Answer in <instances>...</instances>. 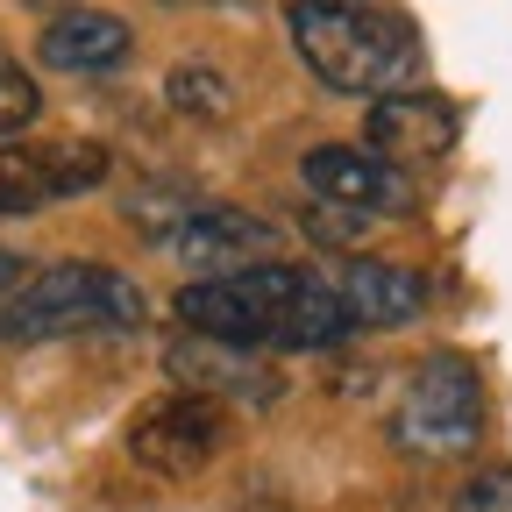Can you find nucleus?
Here are the masks:
<instances>
[{
    "label": "nucleus",
    "instance_id": "9b49d317",
    "mask_svg": "<svg viewBox=\"0 0 512 512\" xmlns=\"http://www.w3.org/2000/svg\"><path fill=\"white\" fill-rule=\"evenodd\" d=\"M171 370H178L185 392H200V399H214V392H228V399H271V377H249L221 342H178Z\"/></svg>",
    "mask_w": 512,
    "mask_h": 512
},
{
    "label": "nucleus",
    "instance_id": "423d86ee",
    "mask_svg": "<svg viewBox=\"0 0 512 512\" xmlns=\"http://www.w3.org/2000/svg\"><path fill=\"white\" fill-rule=\"evenodd\" d=\"M306 192L320 207H342V214H406L413 207V171L370 157L363 143H328V150H306L299 164Z\"/></svg>",
    "mask_w": 512,
    "mask_h": 512
},
{
    "label": "nucleus",
    "instance_id": "6e6552de",
    "mask_svg": "<svg viewBox=\"0 0 512 512\" xmlns=\"http://www.w3.org/2000/svg\"><path fill=\"white\" fill-rule=\"evenodd\" d=\"M370 157H384V164H434V157H448L456 150V107H448L441 93H427V86H406V93H384V100H370V143H363Z\"/></svg>",
    "mask_w": 512,
    "mask_h": 512
},
{
    "label": "nucleus",
    "instance_id": "f257e3e1",
    "mask_svg": "<svg viewBox=\"0 0 512 512\" xmlns=\"http://www.w3.org/2000/svg\"><path fill=\"white\" fill-rule=\"evenodd\" d=\"M178 320L200 342L221 349H320L335 342L349 320L335 306V292L299 264H249V271H221L178 292Z\"/></svg>",
    "mask_w": 512,
    "mask_h": 512
},
{
    "label": "nucleus",
    "instance_id": "20e7f679",
    "mask_svg": "<svg viewBox=\"0 0 512 512\" xmlns=\"http://www.w3.org/2000/svg\"><path fill=\"white\" fill-rule=\"evenodd\" d=\"M484 434V384L463 356H434L406 377L399 413H392V441L406 456H463Z\"/></svg>",
    "mask_w": 512,
    "mask_h": 512
},
{
    "label": "nucleus",
    "instance_id": "0eeeda50",
    "mask_svg": "<svg viewBox=\"0 0 512 512\" xmlns=\"http://www.w3.org/2000/svg\"><path fill=\"white\" fill-rule=\"evenodd\" d=\"M171 249L185 256V264H200L207 278H221V271H249V264H278V256H285V235H278V221H264V214L200 207V214H185V221L171 228Z\"/></svg>",
    "mask_w": 512,
    "mask_h": 512
},
{
    "label": "nucleus",
    "instance_id": "a211bd4d",
    "mask_svg": "<svg viewBox=\"0 0 512 512\" xmlns=\"http://www.w3.org/2000/svg\"><path fill=\"white\" fill-rule=\"evenodd\" d=\"M342 8H356V0H342Z\"/></svg>",
    "mask_w": 512,
    "mask_h": 512
},
{
    "label": "nucleus",
    "instance_id": "dca6fc26",
    "mask_svg": "<svg viewBox=\"0 0 512 512\" xmlns=\"http://www.w3.org/2000/svg\"><path fill=\"white\" fill-rule=\"evenodd\" d=\"M456 512H512V463L470 470V477L456 484Z\"/></svg>",
    "mask_w": 512,
    "mask_h": 512
},
{
    "label": "nucleus",
    "instance_id": "f8f14e48",
    "mask_svg": "<svg viewBox=\"0 0 512 512\" xmlns=\"http://www.w3.org/2000/svg\"><path fill=\"white\" fill-rule=\"evenodd\" d=\"M57 200V185L36 150H0V214H43Z\"/></svg>",
    "mask_w": 512,
    "mask_h": 512
},
{
    "label": "nucleus",
    "instance_id": "9d476101",
    "mask_svg": "<svg viewBox=\"0 0 512 512\" xmlns=\"http://www.w3.org/2000/svg\"><path fill=\"white\" fill-rule=\"evenodd\" d=\"M43 64H57V72H107V64L128 57V22L107 15V8H64L43 22L36 36Z\"/></svg>",
    "mask_w": 512,
    "mask_h": 512
},
{
    "label": "nucleus",
    "instance_id": "f03ea898",
    "mask_svg": "<svg viewBox=\"0 0 512 512\" xmlns=\"http://www.w3.org/2000/svg\"><path fill=\"white\" fill-rule=\"evenodd\" d=\"M292 50L306 57V72L328 93H356V100H384L420 86V36L399 15L377 8H342V0H292L285 8Z\"/></svg>",
    "mask_w": 512,
    "mask_h": 512
},
{
    "label": "nucleus",
    "instance_id": "1a4fd4ad",
    "mask_svg": "<svg viewBox=\"0 0 512 512\" xmlns=\"http://www.w3.org/2000/svg\"><path fill=\"white\" fill-rule=\"evenodd\" d=\"M328 292H335L349 328H406V320L427 306V285L413 271H399V264H384V256H349Z\"/></svg>",
    "mask_w": 512,
    "mask_h": 512
},
{
    "label": "nucleus",
    "instance_id": "7ed1b4c3",
    "mask_svg": "<svg viewBox=\"0 0 512 512\" xmlns=\"http://www.w3.org/2000/svg\"><path fill=\"white\" fill-rule=\"evenodd\" d=\"M143 320V285L107 264H50L22 278V292L0 306L8 342H57V335H107Z\"/></svg>",
    "mask_w": 512,
    "mask_h": 512
},
{
    "label": "nucleus",
    "instance_id": "ddd939ff",
    "mask_svg": "<svg viewBox=\"0 0 512 512\" xmlns=\"http://www.w3.org/2000/svg\"><path fill=\"white\" fill-rule=\"evenodd\" d=\"M36 157H43L50 185H57V200H72V192H86V185L107 178V150L100 143H43Z\"/></svg>",
    "mask_w": 512,
    "mask_h": 512
},
{
    "label": "nucleus",
    "instance_id": "4468645a",
    "mask_svg": "<svg viewBox=\"0 0 512 512\" xmlns=\"http://www.w3.org/2000/svg\"><path fill=\"white\" fill-rule=\"evenodd\" d=\"M43 114V93H36V79L22 72V57L0 43V136H22V128Z\"/></svg>",
    "mask_w": 512,
    "mask_h": 512
},
{
    "label": "nucleus",
    "instance_id": "2eb2a0df",
    "mask_svg": "<svg viewBox=\"0 0 512 512\" xmlns=\"http://www.w3.org/2000/svg\"><path fill=\"white\" fill-rule=\"evenodd\" d=\"M171 107L178 114H228L235 86L214 72V64H178V72H171Z\"/></svg>",
    "mask_w": 512,
    "mask_h": 512
},
{
    "label": "nucleus",
    "instance_id": "f3484780",
    "mask_svg": "<svg viewBox=\"0 0 512 512\" xmlns=\"http://www.w3.org/2000/svg\"><path fill=\"white\" fill-rule=\"evenodd\" d=\"M15 292H22V256H15V249H0V306H8Z\"/></svg>",
    "mask_w": 512,
    "mask_h": 512
},
{
    "label": "nucleus",
    "instance_id": "39448f33",
    "mask_svg": "<svg viewBox=\"0 0 512 512\" xmlns=\"http://www.w3.org/2000/svg\"><path fill=\"white\" fill-rule=\"evenodd\" d=\"M221 434H228L221 399L164 392V399L136 406V420H128V456L150 463L157 477H192V470H207V463H214Z\"/></svg>",
    "mask_w": 512,
    "mask_h": 512
}]
</instances>
